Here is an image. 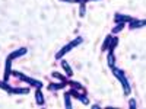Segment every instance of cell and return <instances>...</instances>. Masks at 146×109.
Instances as JSON below:
<instances>
[{"mask_svg":"<svg viewBox=\"0 0 146 109\" xmlns=\"http://www.w3.org/2000/svg\"><path fill=\"white\" fill-rule=\"evenodd\" d=\"M113 73H114V76L120 80V83H121V86H123V90H124V95H130V83H129V80H127V77H126V74H124V71L123 70H120V68H115V67H113Z\"/></svg>","mask_w":146,"mask_h":109,"instance_id":"cell-1","label":"cell"},{"mask_svg":"<svg viewBox=\"0 0 146 109\" xmlns=\"http://www.w3.org/2000/svg\"><path fill=\"white\" fill-rule=\"evenodd\" d=\"M82 41H83V39L80 38V36H78L76 39H73V41H70V42H69L67 45H64V47L62 48V50H60V51H58V53L56 54V58H57V60H60V58H62V57H63L64 54H67L69 51H72L73 48H75V47L80 45V44H82Z\"/></svg>","mask_w":146,"mask_h":109,"instance_id":"cell-2","label":"cell"},{"mask_svg":"<svg viewBox=\"0 0 146 109\" xmlns=\"http://www.w3.org/2000/svg\"><path fill=\"white\" fill-rule=\"evenodd\" d=\"M13 74H15L16 77H19L21 80L27 81L29 86H34V87H36V89H41V87H42V83H41L40 80H34V79H31V77H27V76H23L22 73H19V71H13Z\"/></svg>","mask_w":146,"mask_h":109,"instance_id":"cell-3","label":"cell"},{"mask_svg":"<svg viewBox=\"0 0 146 109\" xmlns=\"http://www.w3.org/2000/svg\"><path fill=\"white\" fill-rule=\"evenodd\" d=\"M69 93H70V96L76 98V99H78V100H80L82 103H85V105H88V103H89V100L86 99V96L82 95V93H79V92H78V89H73V87H72V90H70Z\"/></svg>","mask_w":146,"mask_h":109,"instance_id":"cell-4","label":"cell"},{"mask_svg":"<svg viewBox=\"0 0 146 109\" xmlns=\"http://www.w3.org/2000/svg\"><path fill=\"white\" fill-rule=\"evenodd\" d=\"M129 23H130V29H139L146 26V20H140V19H131Z\"/></svg>","mask_w":146,"mask_h":109,"instance_id":"cell-5","label":"cell"},{"mask_svg":"<svg viewBox=\"0 0 146 109\" xmlns=\"http://www.w3.org/2000/svg\"><path fill=\"white\" fill-rule=\"evenodd\" d=\"M115 22L117 23H126V22H130L133 18L131 16H127V15H120V13H115Z\"/></svg>","mask_w":146,"mask_h":109,"instance_id":"cell-6","label":"cell"},{"mask_svg":"<svg viewBox=\"0 0 146 109\" xmlns=\"http://www.w3.org/2000/svg\"><path fill=\"white\" fill-rule=\"evenodd\" d=\"M12 58L10 57H7L6 58V70H5V80H7L9 77H10V74H12Z\"/></svg>","mask_w":146,"mask_h":109,"instance_id":"cell-7","label":"cell"},{"mask_svg":"<svg viewBox=\"0 0 146 109\" xmlns=\"http://www.w3.org/2000/svg\"><path fill=\"white\" fill-rule=\"evenodd\" d=\"M27 53H28V50H27V48H19V50H16V51H13V53H12L9 57H10L12 60H13V58H18V57L25 55Z\"/></svg>","mask_w":146,"mask_h":109,"instance_id":"cell-8","label":"cell"},{"mask_svg":"<svg viewBox=\"0 0 146 109\" xmlns=\"http://www.w3.org/2000/svg\"><path fill=\"white\" fill-rule=\"evenodd\" d=\"M29 92V89H16V87H10L9 90H7V93L9 95H13V93H18V95H25V93H28Z\"/></svg>","mask_w":146,"mask_h":109,"instance_id":"cell-9","label":"cell"},{"mask_svg":"<svg viewBox=\"0 0 146 109\" xmlns=\"http://www.w3.org/2000/svg\"><path fill=\"white\" fill-rule=\"evenodd\" d=\"M107 63H108V66L110 67H114V64H115V55H114V51H108V58H107Z\"/></svg>","mask_w":146,"mask_h":109,"instance_id":"cell-10","label":"cell"},{"mask_svg":"<svg viewBox=\"0 0 146 109\" xmlns=\"http://www.w3.org/2000/svg\"><path fill=\"white\" fill-rule=\"evenodd\" d=\"M63 87H64V81L50 83V84H48V90H58V89H63Z\"/></svg>","mask_w":146,"mask_h":109,"instance_id":"cell-11","label":"cell"},{"mask_svg":"<svg viewBox=\"0 0 146 109\" xmlns=\"http://www.w3.org/2000/svg\"><path fill=\"white\" fill-rule=\"evenodd\" d=\"M62 67L64 68V71H66V76L67 77H70V76H73V71H72V68H70V66L67 64V61H64V60H62Z\"/></svg>","mask_w":146,"mask_h":109,"instance_id":"cell-12","label":"cell"},{"mask_svg":"<svg viewBox=\"0 0 146 109\" xmlns=\"http://www.w3.org/2000/svg\"><path fill=\"white\" fill-rule=\"evenodd\" d=\"M35 99H36V103H38L40 106H42V105H44V98H42V93H41V90H40V89L36 90V93H35Z\"/></svg>","mask_w":146,"mask_h":109,"instance_id":"cell-13","label":"cell"},{"mask_svg":"<svg viewBox=\"0 0 146 109\" xmlns=\"http://www.w3.org/2000/svg\"><path fill=\"white\" fill-rule=\"evenodd\" d=\"M111 39H113V36H110V35L105 38V41L102 44V51H107V48L110 47V44H111Z\"/></svg>","mask_w":146,"mask_h":109,"instance_id":"cell-14","label":"cell"},{"mask_svg":"<svg viewBox=\"0 0 146 109\" xmlns=\"http://www.w3.org/2000/svg\"><path fill=\"white\" fill-rule=\"evenodd\" d=\"M117 42H118V39L115 38V36H113L111 44H110V47H108V51H114V48L117 47Z\"/></svg>","mask_w":146,"mask_h":109,"instance_id":"cell-15","label":"cell"},{"mask_svg":"<svg viewBox=\"0 0 146 109\" xmlns=\"http://www.w3.org/2000/svg\"><path fill=\"white\" fill-rule=\"evenodd\" d=\"M51 76H53V77H56V79H58L60 81H64V83L67 81V79H66L64 76H62V74H60V73H57V71H54V73H53Z\"/></svg>","mask_w":146,"mask_h":109,"instance_id":"cell-16","label":"cell"},{"mask_svg":"<svg viewBox=\"0 0 146 109\" xmlns=\"http://www.w3.org/2000/svg\"><path fill=\"white\" fill-rule=\"evenodd\" d=\"M64 102H66L64 106H66L67 109H70V108H72V103H70V93H66V95H64Z\"/></svg>","mask_w":146,"mask_h":109,"instance_id":"cell-17","label":"cell"},{"mask_svg":"<svg viewBox=\"0 0 146 109\" xmlns=\"http://www.w3.org/2000/svg\"><path fill=\"white\" fill-rule=\"evenodd\" d=\"M70 86L75 87V89H78V90H83V86H82L80 83H78V81H70Z\"/></svg>","mask_w":146,"mask_h":109,"instance_id":"cell-18","label":"cell"},{"mask_svg":"<svg viewBox=\"0 0 146 109\" xmlns=\"http://www.w3.org/2000/svg\"><path fill=\"white\" fill-rule=\"evenodd\" d=\"M123 26H124V23H117V25H115V28L113 29V33H117V32H120L121 29H123Z\"/></svg>","mask_w":146,"mask_h":109,"instance_id":"cell-19","label":"cell"},{"mask_svg":"<svg viewBox=\"0 0 146 109\" xmlns=\"http://www.w3.org/2000/svg\"><path fill=\"white\" fill-rule=\"evenodd\" d=\"M62 2H69V3H80L82 0H62Z\"/></svg>","mask_w":146,"mask_h":109,"instance_id":"cell-20","label":"cell"},{"mask_svg":"<svg viewBox=\"0 0 146 109\" xmlns=\"http://www.w3.org/2000/svg\"><path fill=\"white\" fill-rule=\"evenodd\" d=\"M129 106H130V108H136V102H135V100L131 99V100L129 102Z\"/></svg>","mask_w":146,"mask_h":109,"instance_id":"cell-21","label":"cell"}]
</instances>
